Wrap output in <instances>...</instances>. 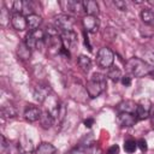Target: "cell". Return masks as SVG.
Masks as SVG:
<instances>
[{
    "mask_svg": "<svg viewBox=\"0 0 154 154\" xmlns=\"http://www.w3.org/2000/svg\"><path fill=\"white\" fill-rule=\"evenodd\" d=\"M107 79L106 76L99 72H95L91 75V77L87 82V93L90 99L97 97L100 94H102L106 89Z\"/></svg>",
    "mask_w": 154,
    "mask_h": 154,
    "instance_id": "6da1fadb",
    "label": "cell"
},
{
    "mask_svg": "<svg viewBox=\"0 0 154 154\" xmlns=\"http://www.w3.org/2000/svg\"><path fill=\"white\" fill-rule=\"evenodd\" d=\"M125 67H126V71L135 77H144L147 75H150V71H152V66L148 65L146 60L137 57L130 58L125 63Z\"/></svg>",
    "mask_w": 154,
    "mask_h": 154,
    "instance_id": "7a4b0ae2",
    "label": "cell"
},
{
    "mask_svg": "<svg viewBox=\"0 0 154 154\" xmlns=\"http://www.w3.org/2000/svg\"><path fill=\"white\" fill-rule=\"evenodd\" d=\"M114 61V53L108 47H102L96 54V63L102 69H109Z\"/></svg>",
    "mask_w": 154,
    "mask_h": 154,
    "instance_id": "3957f363",
    "label": "cell"
},
{
    "mask_svg": "<svg viewBox=\"0 0 154 154\" xmlns=\"http://www.w3.org/2000/svg\"><path fill=\"white\" fill-rule=\"evenodd\" d=\"M73 17L66 14V13H61V14H58L54 17V26L60 30L61 32H65V31H71L72 28H73Z\"/></svg>",
    "mask_w": 154,
    "mask_h": 154,
    "instance_id": "277c9868",
    "label": "cell"
},
{
    "mask_svg": "<svg viewBox=\"0 0 154 154\" xmlns=\"http://www.w3.org/2000/svg\"><path fill=\"white\" fill-rule=\"evenodd\" d=\"M61 8L66 12V14L71 16V14H81L83 11V5L81 1H76V0H64L59 2Z\"/></svg>",
    "mask_w": 154,
    "mask_h": 154,
    "instance_id": "5b68a950",
    "label": "cell"
},
{
    "mask_svg": "<svg viewBox=\"0 0 154 154\" xmlns=\"http://www.w3.org/2000/svg\"><path fill=\"white\" fill-rule=\"evenodd\" d=\"M60 37H61V41H63V46H64L67 51H71V49L76 48V46L78 45L77 34H76L73 30L61 32Z\"/></svg>",
    "mask_w": 154,
    "mask_h": 154,
    "instance_id": "8992f818",
    "label": "cell"
},
{
    "mask_svg": "<svg viewBox=\"0 0 154 154\" xmlns=\"http://www.w3.org/2000/svg\"><path fill=\"white\" fill-rule=\"evenodd\" d=\"M82 24L84 28V31L90 32V34H95L99 30V20L96 18V16H89L85 14L82 19Z\"/></svg>",
    "mask_w": 154,
    "mask_h": 154,
    "instance_id": "52a82bcc",
    "label": "cell"
},
{
    "mask_svg": "<svg viewBox=\"0 0 154 154\" xmlns=\"http://www.w3.org/2000/svg\"><path fill=\"white\" fill-rule=\"evenodd\" d=\"M41 114H42L41 109L37 106H34V105H28L24 109V118L30 123L40 120Z\"/></svg>",
    "mask_w": 154,
    "mask_h": 154,
    "instance_id": "ba28073f",
    "label": "cell"
},
{
    "mask_svg": "<svg viewBox=\"0 0 154 154\" xmlns=\"http://www.w3.org/2000/svg\"><path fill=\"white\" fill-rule=\"evenodd\" d=\"M11 24L17 31H24L28 28V20L26 17L22 13H13L11 17Z\"/></svg>",
    "mask_w": 154,
    "mask_h": 154,
    "instance_id": "9c48e42d",
    "label": "cell"
},
{
    "mask_svg": "<svg viewBox=\"0 0 154 154\" xmlns=\"http://www.w3.org/2000/svg\"><path fill=\"white\" fill-rule=\"evenodd\" d=\"M117 120H118V124L123 128H130L132 125H135L137 118L135 114L132 113H126V112H119L118 117H117Z\"/></svg>",
    "mask_w": 154,
    "mask_h": 154,
    "instance_id": "30bf717a",
    "label": "cell"
},
{
    "mask_svg": "<svg viewBox=\"0 0 154 154\" xmlns=\"http://www.w3.org/2000/svg\"><path fill=\"white\" fill-rule=\"evenodd\" d=\"M150 103L149 101L146 100V103L144 101H141L140 103H137V109H136V118L137 119H146L149 117L150 114Z\"/></svg>",
    "mask_w": 154,
    "mask_h": 154,
    "instance_id": "8fae6325",
    "label": "cell"
},
{
    "mask_svg": "<svg viewBox=\"0 0 154 154\" xmlns=\"http://www.w3.org/2000/svg\"><path fill=\"white\" fill-rule=\"evenodd\" d=\"M18 150H19V154H30L34 150L32 141L26 136H22V138L18 142Z\"/></svg>",
    "mask_w": 154,
    "mask_h": 154,
    "instance_id": "7c38bea8",
    "label": "cell"
},
{
    "mask_svg": "<svg viewBox=\"0 0 154 154\" xmlns=\"http://www.w3.org/2000/svg\"><path fill=\"white\" fill-rule=\"evenodd\" d=\"M49 94V85L47 84H38L34 90L35 100L38 102H43Z\"/></svg>",
    "mask_w": 154,
    "mask_h": 154,
    "instance_id": "4fadbf2b",
    "label": "cell"
},
{
    "mask_svg": "<svg viewBox=\"0 0 154 154\" xmlns=\"http://www.w3.org/2000/svg\"><path fill=\"white\" fill-rule=\"evenodd\" d=\"M117 109L119 112H126V113H132L136 116V109H137V103H135L131 100H124L120 103H118Z\"/></svg>",
    "mask_w": 154,
    "mask_h": 154,
    "instance_id": "5bb4252c",
    "label": "cell"
},
{
    "mask_svg": "<svg viewBox=\"0 0 154 154\" xmlns=\"http://www.w3.org/2000/svg\"><path fill=\"white\" fill-rule=\"evenodd\" d=\"M83 11L89 16H96L99 13V4L94 0H84L82 1Z\"/></svg>",
    "mask_w": 154,
    "mask_h": 154,
    "instance_id": "9a60e30c",
    "label": "cell"
},
{
    "mask_svg": "<svg viewBox=\"0 0 154 154\" xmlns=\"http://www.w3.org/2000/svg\"><path fill=\"white\" fill-rule=\"evenodd\" d=\"M35 154H57V148L49 142H42L35 149Z\"/></svg>",
    "mask_w": 154,
    "mask_h": 154,
    "instance_id": "2e32d148",
    "label": "cell"
},
{
    "mask_svg": "<svg viewBox=\"0 0 154 154\" xmlns=\"http://www.w3.org/2000/svg\"><path fill=\"white\" fill-rule=\"evenodd\" d=\"M26 20H28V28L30 29V31L37 30L38 26H40L41 23H42V18H41L38 14H36V13L28 16V17H26Z\"/></svg>",
    "mask_w": 154,
    "mask_h": 154,
    "instance_id": "e0dca14e",
    "label": "cell"
},
{
    "mask_svg": "<svg viewBox=\"0 0 154 154\" xmlns=\"http://www.w3.org/2000/svg\"><path fill=\"white\" fill-rule=\"evenodd\" d=\"M141 19L144 24L153 26L154 25V11H152L150 8H144L141 11Z\"/></svg>",
    "mask_w": 154,
    "mask_h": 154,
    "instance_id": "ac0fdd59",
    "label": "cell"
},
{
    "mask_svg": "<svg viewBox=\"0 0 154 154\" xmlns=\"http://www.w3.org/2000/svg\"><path fill=\"white\" fill-rule=\"evenodd\" d=\"M107 77H108L111 81H113V82H119V81L122 79V77H123L122 70H120L119 67L112 65V66L108 69V71H107Z\"/></svg>",
    "mask_w": 154,
    "mask_h": 154,
    "instance_id": "d6986e66",
    "label": "cell"
},
{
    "mask_svg": "<svg viewBox=\"0 0 154 154\" xmlns=\"http://www.w3.org/2000/svg\"><path fill=\"white\" fill-rule=\"evenodd\" d=\"M40 123H41L42 128H45V129H49V128L53 125L54 119H53V117H52V114H51L49 111L42 112L41 118H40Z\"/></svg>",
    "mask_w": 154,
    "mask_h": 154,
    "instance_id": "ffe728a7",
    "label": "cell"
},
{
    "mask_svg": "<svg viewBox=\"0 0 154 154\" xmlns=\"http://www.w3.org/2000/svg\"><path fill=\"white\" fill-rule=\"evenodd\" d=\"M77 63H78V66L84 71V72H88L91 67V60L89 57L84 55V54H81L77 59Z\"/></svg>",
    "mask_w": 154,
    "mask_h": 154,
    "instance_id": "44dd1931",
    "label": "cell"
},
{
    "mask_svg": "<svg viewBox=\"0 0 154 154\" xmlns=\"http://www.w3.org/2000/svg\"><path fill=\"white\" fill-rule=\"evenodd\" d=\"M1 116L2 118H13L17 116V109L13 105H4L1 108Z\"/></svg>",
    "mask_w": 154,
    "mask_h": 154,
    "instance_id": "7402d4cb",
    "label": "cell"
},
{
    "mask_svg": "<svg viewBox=\"0 0 154 154\" xmlns=\"http://www.w3.org/2000/svg\"><path fill=\"white\" fill-rule=\"evenodd\" d=\"M17 53H18V57H19L20 59H23V60H28V59L30 58L31 49L28 48V46H26L24 42H22V43H19V46H18Z\"/></svg>",
    "mask_w": 154,
    "mask_h": 154,
    "instance_id": "603a6c76",
    "label": "cell"
},
{
    "mask_svg": "<svg viewBox=\"0 0 154 154\" xmlns=\"http://www.w3.org/2000/svg\"><path fill=\"white\" fill-rule=\"evenodd\" d=\"M24 43H25V45L28 46V48H30V49H34V48L37 47V41H36V38L34 37V35H32L31 31H29V32L26 34Z\"/></svg>",
    "mask_w": 154,
    "mask_h": 154,
    "instance_id": "cb8c5ba5",
    "label": "cell"
},
{
    "mask_svg": "<svg viewBox=\"0 0 154 154\" xmlns=\"http://www.w3.org/2000/svg\"><path fill=\"white\" fill-rule=\"evenodd\" d=\"M136 148H137V142L135 140H126L124 142V150L126 153L131 154V153H134L136 150Z\"/></svg>",
    "mask_w": 154,
    "mask_h": 154,
    "instance_id": "d4e9b609",
    "label": "cell"
},
{
    "mask_svg": "<svg viewBox=\"0 0 154 154\" xmlns=\"http://www.w3.org/2000/svg\"><path fill=\"white\" fill-rule=\"evenodd\" d=\"M22 14H23V16H25V17H28V16H30V14H34L31 2H29V1H23V10H22Z\"/></svg>",
    "mask_w": 154,
    "mask_h": 154,
    "instance_id": "484cf974",
    "label": "cell"
},
{
    "mask_svg": "<svg viewBox=\"0 0 154 154\" xmlns=\"http://www.w3.org/2000/svg\"><path fill=\"white\" fill-rule=\"evenodd\" d=\"M0 18H1V24H2V25H6V23H7V19L10 20V13L7 12V10H6L5 7L1 10V13H0Z\"/></svg>",
    "mask_w": 154,
    "mask_h": 154,
    "instance_id": "4316f807",
    "label": "cell"
},
{
    "mask_svg": "<svg viewBox=\"0 0 154 154\" xmlns=\"http://www.w3.org/2000/svg\"><path fill=\"white\" fill-rule=\"evenodd\" d=\"M146 63L148 64V65H150L152 66V69L154 67V52H148L147 54H146Z\"/></svg>",
    "mask_w": 154,
    "mask_h": 154,
    "instance_id": "83f0119b",
    "label": "cell"
},
{
    "mask_svg": "<svg viewBox=\"0 0 154 154\" xmlns=\"http://www.w3.org/2000/svg\"><path fill=\"white\" fill-rule=\"evenodd\" d=\"M114 5H116V6L118 7V10H120V11H126V8H128L126 2L123 1V0H114Z\"/></svg>",
    "mask_w": 154,
    "mask_h": 154,
    "instance_id": "f1b7e54d",
    "label": "cell"
},
{
    "mask_svg": "<svg viewBox=\"0 0 154 154\" xmlns=\"http://www.w3.org/2000/svg\"><path fill=\"white\" fill-rule=\"evenodd\" d=\"M137 147L142 150V152H146L147 150V142H146V140H143V138H141V140H138L137 141Z\"/></svg>",
    "mask_w": 154,
    "mask_h": 154,
    "instance_id": "f546056e",
    "label": "cell"
},
{
    "mask_svg": "<svg viewBox=\"0 0 154 154\" xmlns=\"http://www.w3.org/2000/svg\"><path fill=\"white\" fill-rule=\"evenodd\" d=\"M119 150H120L119 146H118V144H113V146H111V147L108 148L107 153H108V154H119Z\"/></svg>",
    "mask_w": 154,
    "mask_h": 154,
    "instance_id": "4dcf8cb0",
    "label": "cell"
},
{
    "mask_svg": "<svg viewBox=\"0 0 154 154\" xmlns=\"http://www.w3.org/2000/svg\"><path fill=\"white\" fill-rule=\"evenodd\" d=\"M120 81H122L123 85H125V87H129V85H131V78H130L129 76H123Z\"/></svg>",
    "mask_w": 154,
    "mask_h": 154,
    "instance_id": "1f68e13d",
    "label": "cell"
},
{
    "mask_svg": "<svg viewBox=\"0 0 154 154\" xmlns=\"http://www.w3.org/2000/svg\"><path fill=\"white\" fill-rule=\"evenodd\" d=\"M83 124L85 125V128H91V125L94 124V119L93 118H88V119H85L83 122Z\"/></svg>",
    "mask_w": 154,
    "mask_h": 154,
    "instance_id": "d6a6232c",
    "label": "cell"
},
{
    "mask_svg": "<svg viewBox=\"0 0 154 154\" xmlns=\"http://www.w3.org/2000/svg\"><path fill=\"white\" fill-rule=\"evenodd\" d=\"M83 35H84V43H85V46L88 47V49H89V51H91V46H90V43H89V40H88V36H87L85 31L83 32Z\"/></svg>",
    "mask_w": 154,
    "mask_h": 154,
    "instance_id": "836d02e7",
    "label": "cell"
},
{
    "mask_svg": "<svg viewBox=\"0 0 154 154\" xmlns=\"http://www.w3.org/2000/svg\"><path fill=\"white\" fill-rule=\"evenodd\" d=\"M1 141H2L1 147H2V148H6V147H7V142H6V138H5V136H4V135L1 136Z\"/></svg>",
    "mask_w": 154,
    "mask_h": 154,
    "instance_id": "e575fe53",
    "label": "cell"
},
{
    "mask_svg": "<svg viewBox=\"0 0 154 154\" xmlns=\"http://www.w3.org/2000/svg\"><path fill=\"white\" fill-rule=\"evenodd\" d=\"M149 117H150V119H152V124H153V126H154V107L150 109V114H149Z\"/></svg>",
    "mask_w": 154,
    "mask_h": 154,
    "instance_id": "d590c367",
    "label": "cell"
},
{
    "mask_svg": "<svg viewBox=\"0 0 154 154\" xmlns=\"http://www.w3.org/2000/svg\"><path fill=\"white\" fill-rule=\"evenodd\" d=\"M150 76L154 78V67H153V69H152V71H150Z\"/></svg>",
    "mask_w": 154,
    "mask_h": 154,
    "instance_id": "8d00e7d4",
    "label": "cell"
}]
</instances>
